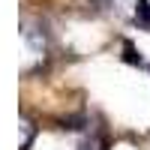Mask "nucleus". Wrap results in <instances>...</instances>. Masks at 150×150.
Listing matches in <instances>:
<instances>
[{
  "label": "nucleus",
  "instance_id": "obj_1",
  "mask_svg": "<svg viewBox=\"0 0 150 150\" xmlns=\"http://www.w3.org/2000/svg\"><path fill=\"white\" fill-rule=\"evenodd\" d=\"M81 150H105V141L102 138H90V141H84Z\"/></svg>",
  "mask_w": 150,
  "mask_h": 150
}]
</instances>
